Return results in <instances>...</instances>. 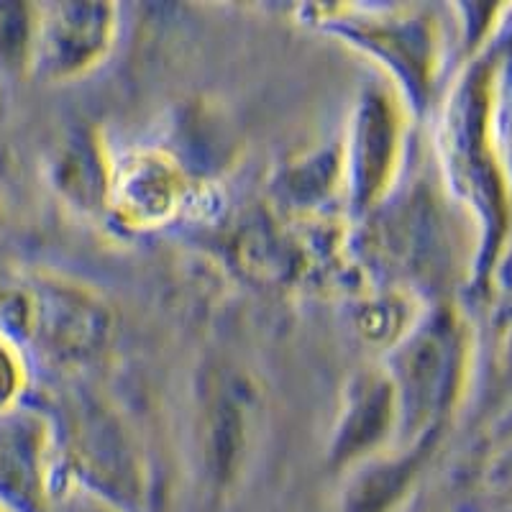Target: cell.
Instances as JSON below:
<instances>
[{"label": "cell", "instance_id": "obj_13", "mask_svg": "<svg viewBox=\"0 0 512 512\" xmlns=\"http://www.w3.org/2000/svg\"><path fill=\"white\" fill-rule=\"evenodd\" d=\"M31 372L24 346L11 333L0 331V415L24 408V397L29 392Z\"/></svg>", "mask_w": 512, "mask_h": 512}, {"label": "cell", "instance_id": "obj_7", "mask_svg": "<svg viewBox=\"0 0 512 512\" xmlns=\"http://www.w3.org/2000/svg\"><path fill=\"white\" fill-rule=\"evenodd\" d=\"M400 443V408L387 369H364L344 390L341 413L331 433L328 456L336 466L354 469Z\"/></svg>", "mask_w": 512, "mask_h": 512}, {"label": "cell", "instance_id": "obj_2", "mask_svg": "<svg viewBox=\"0 0 512 512\" xmlns=\"http://www.w3.org/2000/svg\"><path fill=\"white\" fill-rule=\"evenodd\" d=\"M313 24L379 62L410 111L428 103L441 67V29L423 6H313Z\"/></svg>", "mask_w": 512, "mask_h": 512}, {"label": "cell", "instance_id": "obj_9", "mask_svg": "<svg viewBox=\"0 0 512 512\" xmlns=\"http://www.w3.org/2000/svg\"><path fill=\"white\" fill-rule=\"evenodd\" d=\"M254 397L246 379L221 372L200 402V448L205 474L216 487L236 482L249 454Z\"/></svg>", "mask_w": 512, "mask_h": 512}, {"label": "cell", "instance_id": "obj_11", "mask_svg": "<svg viewBox=\"0 0 512 512\" xmlns=\"http://www.w3.org/2000/svg\"><path fill=\"white\" fill-rule=\"evenodd\" d=\"M111 157L100 149L93 134L75 131L54 154L52 182L67 203L77 210H105L108 203Z\"/></svg>", "mask_w": 512, "mask_h": 512}, {"label": "cell", "instance_id": "obj_1", "mask_svg": "<svg viewBox=\"0 0 512 512\" xmlns=\"http://www.w3.org/2000/svg\"><path fill=\"white\" fill-rule=\"evenodd\" d=\"M466 331L451 310H423L390 349L387 374L400 408V446L436 443L466 377Z\"/></svg>", "mask_w": 512, "mask_h": 512}, {"label": "cell", "instance_id": "obj_15", "mask_svg": "<svg viewBox=\"0 0 512 512\" xmlns=\"http://www.w3.org/2000/svg\"><path fill=\"white\" fill-rule=\"evenodd\" d=\"M80 497H82V502H85V505H82V512H123V510H118V507L105 505V502L95 500V497H90V495H80Z\"/></svg>", "mask_w": 512, "mask_h": 512}, {"label": "cell", "instance_id": "obj_4", "mask_svg": "<svg viewBox=\"0 0 512 512\" xmlns=\"http://www.w3.org/2000/svg\"><path fill=\"white\" fill-rule=\"evenodd\" d=\"M410 108L387 85H369L351 111L349 128L338 146L341 190L354 216H367L395 187L405 159Z\"/></svg>", "mask_w": 512, "mask_h": 512}, {"label": "cell", "instance_id": "obj_14", "mask_svg": "<svg viewBox=\"0 0 512 512\" xmlns=\"http://www.w3.org/2000/svg\"><path fill=\"white\" fill-rule=\"evenodd\" d=\"M492 477H495V482L502 489H507V495H512V446L497 459L495 469H492Z\"/></svg>", "mask_w": 512, "mask_h": 512}, {"label": "cell", "instance_id": "obj_12", "mask_svg": "<svg viewBox=\"0 0 512 512\" xmlns=\"http://www.w3.org/2000/svg\"><path fill=\"white\" fill-rule=\"evenodd\" d=\"M34 6L0 3V80L31 72Z\"/></svg>", "mask_w": 512, "mask_h": 512}, {"label": "cell", "instance_id": "obj_3", "mask_svg": "<svg viewBox=\"0 0 512 512\" xmlns=\"http://www.w3.org/2000/svg\"><path fill=\"white\" fill-rule=\"evenodd\" d=\"M0 331L29 338L49 359L80 364L103 349L111 320L85 287L52 274L31 277L0 300Z\"/></svg>", "mask_w": 512, "mask_h": 512}, {"label": "cell", "instance_id": "obj_16", "mask_svg": "<svg viewBox=\"0 0 512 512\" xmlns=\"http://www.w3.org/2000/svg\"><path fill=\"white\" fill-rule=\"evenodd\" d=\"M0 512H21V510H16V507H13V505H8V502L0 500Z\"/></svg>", "mask_w": 512, "mask_h": 512}, {"label": "cell", "instance_id": "obj_8", "mask_svg": "<svg viewBox=\"0 0 512 512\" xmlns=\"http://www.w3.org/2000/svg\"><path fill=\"white\" fill-rule=\"evenodd\" d=\"M57 433L44 415L18 408L0 415V500L29 512L57 489Z\"/></svg>", "mask_w": 512, "mask_h": 512}, {"label": "cell", "instance_id": "obj_6", "mask_svg": "<svg viewBox=\"0 0 512 512\" xmlns=\"http://www.w3.org/2000/svg\"><path fill=\"white\" fill-rule=\"evenodd\" d=\"M187 177L175 157L162 149H136L111 157L105 210L128 228H157L180 213Z\"/></svg>", "mask_w": 512, "mask_h": 512}, {"label": "cell", "instance_id": "obj_10", "mask_svg": "<svg viewBox=\"0 0 512 512\" xmlns=\"http://www.w3.org/2000/svg\"><path fill=\"white\" fill-rule=\"evenodd\" d=\"M436 443L390 448L351 469L341 512H397L413 495L425 459Z\"/></svg>", "mask_w": 512, "mask_h": 512}, {"label": "cell", "instance_id": "obj_5", "mask_svg": "<svg viewBox=\"0 0 512 512\" xmlns=\"http://www.w3.org/2000/svg\"><path fill=\"white\" fill-rule=\"evenodd\" d=\"M118 8L111 3H44L34 6L31 72L67 82L88 75L113 52Z\"/></svg>", "mask_w": 512, "mask_h": 512}]
</instances>
